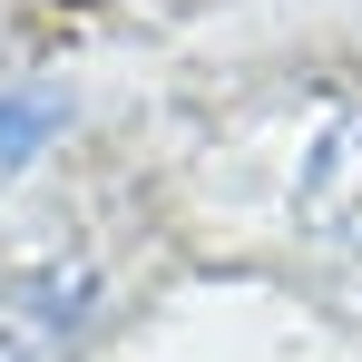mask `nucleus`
<instances>
[{"label": "nucleus", "mask_w": 362, "mask_h": 362, "mask_svg": "<svg viewBox=\"0 0 362 362\" xmlns=\"http://www.w3.org/2000/svg\"><path fill=\"white\" fill-rule=\"evenodd\" d=\"M294 216H303L313 245H333V255L362 274V98L333 108V118L303 137V157H294Z\"/></svg>", "instance_id": "f257e3e1"}, {"label": "nucleus", "mask_w": 362, "mask_h": 362, "mask_svg": "<svg viewBox=\"0 0 362 362\" xmlns=\"http://www.w3.org/2000/svg\"><path fill=\"white\" fill-rule=\"evenodd\" d=\"M88 333V264H10L0 274V362H69Z\"/></svg>", "instance_id": "f03ea898"}, {"label": "nucleus", "mask_w": 362, "mask_h": 362, "mask_svg": "<svg viewBox=\"0 0 362 362\" xmlns=\"http://www.w3.org/2000/svg\"><path fill=\"white\" fill-rule=\"evenodd\" d=\"M49 118H59L49 98H0V167H20V157L49 137Z\"/></svg>", "instance_id": "7ed1b4c3"}]
</instances>
